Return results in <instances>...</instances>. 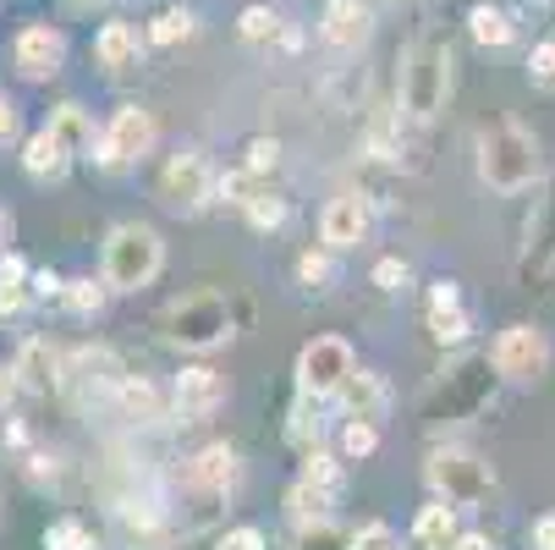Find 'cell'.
Instances as JSON below:
<instances>
[{
  "label": "cell",
  "mask_w": 555,
  "mask_h": 550,
  "mask_svg": "<svg viewBox=\"0 0 555 550\" xmlns=\"http://www.w3.org/2000/svg\"><path fill=\"white\" fill-rule=\"evenodd\" d=\"M479 177L495 193H522L539 182V138L517 121H495L479 132Z\"/></svg>",
  "instance_id": "1"
},
{
  "label": "cell",
  "mask_w": 555,
  "mask_h": 550,
  "mask_svg": "<svg viewBox=\"0 0 555 550\" xmlns=\"http://www.w3.org/2000/svg\"><path fill=\"white\" fill-rule=\"evenodd\" d=\"M451 94V44L446 39H418L408 66H402V111L413 121H435Z\"/></svg>",
  "instance_id": "2"
},
{
  "label": "cell",
  "mask_w": 555,
  "mask_h": 550,
  "mask_svg": "<svg viewBox=\"0 0 555 550\" xmlns=\"http://www.w3.org/2000/svg\"><path fill=\"white\" fill-rule=\"evenodd\" d=\"M166 265V243H160V231L154 226H116L111 231V243H105V286L111 292H138L149 286L154 276H160Z\"/></svg>",
  "instance_id": "3"
},
{
  "label": "cell",
  "mask_w": 555,
  "mask_h": 550,
  "mask_svg": "<svg viewBox=\"0 0 555 550\" xmlns=\"http://www.w3.org/2000/svg\"><path fill=\"white\" fill-rule=\"evenodd\" d=\"M160 336L188 347V353H209L231 336V303L220 292H193L160 314Z\"/></svg>",
  "instance_id": "4"
},
{
  "label": "cell",
  "mask_w": 555,
  "mask_h": 550,
  "mask_svg": "<svg viewBox=\"0 0 555 550\" xmlns=\"http://www.w3.org/2000/svg\"><path fill=\"white\" fill-rule=\"evenodd\" d=\"M424 474H429L435 496L451 501V507H479V501H490V490H495L490 462H479L473 451H456V446L429 451V468H424Z\"/></svg>",
  "instance_id": "5"
},
{
  "label": "cell",
  "mask_w": 555,
  "mask_h": 550,
  "mask_svg": "<svg viewBox=\"0 0 555 550\" xmlns=\"http://www.w3.org/2000/svg\"><path fill=\"white\" fill-rule=\"evenodd\" d=\"M297 380H302V397H336L352 380V347L341 336H313L297 358Z\"/></svg>",
  "instance_id": "6"
},
{
  "label": "cell",
  "mask_w": 555,
  "mask_h": 550,
  "mask_svg": "<svg viewBox=\"0 0 555 550\" xmlns=\"http://www.w3.org/2000/svg\"><path fill=\"white\" fill-rule=\"evenodd\" d=\"M121 363H116V353L111 347H83V353H72L66 363H61V391H72V402H100L105 391H121Z\"/></svg>",
  "instance_id": "7"
},
{
  "label": "cell",
  "mask_w": 555,
  "mask_h": 550,
  "mask_svg": "<svg viewBox=\"0 0 555 550\" xmlns=\"http://www.w3.org/2000/svg\"><path fill=\"white\" fill-rule=\"evenodd\" d=\"M154 116L143 111V105H121L116 116H111V127L100 132V161L105 166H132V161H143V154L154 149Z\"/></svg>",
  "instance_id": "8"
},
{
  "label": "cell",
  "mask_w": 555,
  "mask_h": 550,
  "mask_svg": "<svg viewBox=\"0 0 555 550\" xmlns=\"http://www.w3.org/2000/svg\"><path fill=\"white\" fill-rule=\"evenodd\" d=\"M209 188H215V177H209V161H204L198 149L171 154L166 171H160V199H166L171 209H182V215L204 209V204H209Z\"/></svg>",
  "instance_id": "9"
},
{
  "label": "cell",
  "mask_w": 555,
  "mask_h": 550,
  "mask_svg": "<svg viewBox=\"0 0 555 550\" xmlns=\"http://www.w3.org/2000/svg\"><path fill=\"white\" fill-rule=\"evenodd\" d=\"M544 369H550V342H544L539 325H512V331L495 342V374L528 385V380H539Z\"/></svg>",
  "instance_id": "10"
},
{
  "label": "cell",
  "mask_w": 555,
  "mask_h": 550,
  "mask_svg": "<svg viewBox=\"0 0 555 550\" xmlns=\"http://www.w3.org/2000/svg\"><path fill=\"white\" fill-rule=\"evenodd\" d=\"M490 358H467V363H456V369H446V380H440V391L435 397L446 402V419H467V413H479L485 402H490Z\"/></svg>",
  "instance_id": "11"
},
{
  "label": "cell",
  "mask_w": 555,
  "mask_h": 550,
  "mask_svg": "<svg viewBox=\"0 0 555 550\" xmlns=\"http://www.w3.org/2000/svg\"><path fill=\"white\" fill-rule=\"evenodd\" d=\"M171 402H177V413H182L188 424L209 419V413L225 402V374H215L209 363L182 369V374H177V385H171Z\"/></svg>",
  "instance_id": "12"
},
{
  "label": "cell",
  "mask_w": 555,
  "mask_h": 550,
  "mask_svg": "<svg viewBox=\"0 0 555 550\" xmlns=\"http://www.w3.org/2000/svg\"><path fill=\"white\" fill-rule=\"evenodd\" d=\"M12 55H17L23 77H34V84H39V77H55V72H61V61H66V34L50 28V23H28V28L17 34Z\"/></svg>",
  "instance_id": "13"
},
{
  "label": "cell",
  "mask_w": 555,
  "mask_h": 550,
  "mask_svg": "<svg viewBox=\"0 0 555 550\" xmlns=\"http://www.w3.org/2000/svg\"><path fill=\"white\" fill-rule=\"evenodd\" d=\"M320 231H325L331 248H358V243L369 238V199H363V193L331 199L325 215H320Z\"/></svg>",
  "instance_id": "14"
},
{
  "label": "cell",
  "mask_w": 555,
  "mask_h": 550,
  "mask_svg": "<svg viewBox=\"0 0 555 550\" xmlns=\"http://www.w3.org/2000/svg\"><path fill=\"white\" fill-rule=\"evenodd\" d=\"M424 325H429V336H435L440 347H456V342H467L473 320H467L462 292H456L451 281H440V286L429 292V303H424Z\"/></svg>",
  "instance_id": "15"
},
{
  "label": "cell",
  "mask_w": 555,
  "mask_h": 550,
  "mask_svg": "<svg viewBox=\"0 0 555 550\" xmlns=\"http://www.w3.org/2000/svg\"><path fill=\"white\" fill-rule=\"evenodd\" d=\"M522 276H528V281H544V276H555V188H550V199H544V204L528 215Z\"/></svg>",
  "instance_id": "16"
},
{
  "label": "cell",
  "mask_w": 555,
  "mask_h": 550,
  "mask_svg": "<svg viewBox=\"0 0 555 550\" xmlns=\"http://www.w3.org/2000/svg\"><path fill=\"white\" fill-rule=\"evenodd\" d=\"M236 479H243V462H236L231 446H204L188 462V485L204 496H225V490H236Z\"/></svg>",
  "instance_id": "17"
},
{
  "label": "cell",
  "mask_w": 555,
  "mask_h": 550,
  "mask_svg": "<svg viewBox=\"0 0 555 550\" xmlns=\"http://www.w3.org/2000/svg\"><path fill=\"white\" fill-rule=\"evenodd\" d=\"M374 34V12L369 0H325V39L336 50H358Z\"/></svg>",
  "instance_id": "18"
},
{
  "label": "cell",
  "mask_w": 555,
  "mask_h": 550,
  "mask_svg": "<svg viewBox=\"0 0 555 550\" xmlns=\"http://www.w3.org/2000/svg\"><path fill=\"white\" fill-rule=\"evenodd\" d=\"M61 353L50 347V342H23V353H17V363H12V374H17V385L23 391H39V397H44V391H55L61 385Z\"/></svg>",
  "instance_id": "19"
},
{
  "label": "cell",
  "mask_w": 555,
  "mask_h": 550,
  "mask_svg": "<svg viewBox=\"0 0 555 550\" xmlns=\"http://www.w3.org/2000/svg\"><path fill=\"white\" fill-rule=\"evenodd\" d=\"M66 166H72V154H66V143H61L50 127H39V132L23 143V171H28L34 182H61Z\"/></svg>",
  "instance_id": "20"
},
{
  "label": "cell",
  "mask_w": 555,
  "mask_h": 550,
  "mask_svg": "<svg viewBox=\"0 0 555 550\" xmlns=\"http://www.w3.org/2000/svg\"><path fill=\"white\" fill-rule=\"evenodd\" d=\"M94 55L105 72H132L138 66V28L132 23H105L94 39Z\"/></svg>",
  "instance_id": "21"
},
{
  "label": "cell",
  "mask_w": 555,
  "mask_h": 550,
  "mask_svg": "<svg viewBox=\"0 0 555 550\" xmlns=\"http://www.w3.org/2000/svg\"><path fill=\"white\" fill-rule=\"evenodd\" d=\"M336 397L347 402V419L379 424V413H385V385H379V374H358V369H352V380L336 391Z\"/></svg>",
  "instance_id": "22"
},
{
  "label": "cell",
  "mask_w": 555,
  "mask_h": 550,
  "mask_svg": "<svg viewBox=\"0 0 555 550\" xmlns=\"http://www.w3.org/2000/svg\"><path fill=\"white\" fill-rule=\"evenodd\" d=\"M413 539H418V550H446V545H456V507H451V501L424 507L418 523H413Z\"/></svg>",
  "instance_id": "23"
},
{
  "label": "cell",
  "mask_w": 555,
  "mask_h": 550,
  "mask_svg": "<svg viewBox=\"0 0 555 550\" xmlns=\"http://www.w3.org/2000/svg\"><path fill=\"white\" fill-rule=\"evenodd\" d=\"M50 132L66 143V154H89V149H94V116H89L83 105H61V111L50 116Z\"/></svg>",
  "instance_id": "24"
},
{
  "label": "cell",
  "mask_w": 555,
  "mask_h": 550,
  "mask_svg": "<svg viewBox=\"0 0 555 550\" xmlns=\"http://www.w3.org/2000/svg\"><path fill=\"white\" fill-rule=\"evenodd\" d=\"M331 496H336V490H320V485L297 479L292 496H286V507H292V517H297L302 528H308V523H331Z\"/></svg>",
  "instance_id": "25"
},
{
  "label": "cell",
  "mask_w": 555,
  "mask_h": 550,
  "mask_svg": "<svg viewBox=\"0 0 555 550\" xmlns=\"http://www.w3.org/2000/svg\"><path fill=\"white\" fill-rule=\"evenodd\" d=\"M467 23H473V39H479V44H512V34H517L501 7H473Z\"/></svg>",
  "instance_id": "26"
},
{
  "label": "cell",
  "mask_w": 555,
  "mask_h": 550,
  "mask_svg": "<svg viewBox=\"0 0 555 550\" xmlns=\"http://www.w3.org/2000/svg\"><path fill=\"white\" fill-rule=\"evenodd\" d=\"M215 188H220V199H225V204L248 209V204H254V199L264 193V177H259V171H248V166H236V171H225V177H220Z\"/></svg>",
  "instance_id": "27"
},
{
  "label": "cell",
  "mask_w": 555,
  "mask_h": 550,
  "mask_svg": "<svg viewBox=\"0 0 555 550\" xmlns=\"http://www.w3.org/2000/svg\"><path fill=\"white\" fill-rule=\"evenodd\" d=\"M116 402H121L127 419H154V413H160V397H154V385H149V380H121Z\"/></svg>",
  "instance_id": "28"
},
{
  "label": "cell",
  "mask_w": 555,
  "mask_h": 550,
  "mask_svg": "<svg viewBox=\"0 0 555 550\" xmlns=\"http://www.w3.org/2000/svg\"><path fill=\"white\" fill-rule=\"evenodd\" d=\"M149 39H154V44H182V39H193V12H182V7H166L160 17L149 23Z\"/></svg>",
  "instance_id": "29"
},
{
  "label": "cell",
  "mask_w": 555,
  "mask_h": 550,
  "mask_svg": "<svg viewBox=\"0 0 555 550\" xmlns=\"http://www.w3.org/2000/svg\"><path fill=\"white\" fill-rule=\"evenodd\" d=\"M243 39H248V44L286 39V34H281V12H270V7H248V12H243Z\"/></svg>",
  "instance_id": "30"
},
{
  "label": "cell",
  "mask_w": 555,
  "mask_h": 550,
  "mask_svg": "<svg viewBox=\"0 0 555 550\" xmlns=\"http://www.w3.org/2000/svg\"><path fill=\"white\" fill-rule=\"evenodd\" d=\"M44 550H100V539L83 528V523H50V534H44Z\"/></svg>",
  "instance_id": "31"
},
{
  "label": "cell",
  "mask_w": 555,
  "mask_h": 550,
  "mask_svg": "<svg viewBox=\"0 0 555 550\" xmlns=\"http://www.w3.org/2000/svg\"><path fill=\"white\" fill-rule=\"evenodd\" d=\"M292 550H352V534H341L336 523H308Z\"/></svg>",
  "instance_id": "32"
},
{
  "label": "cell",
  "mask_w": 555,
  "mask_h": 550,
  "mask_svg": "<svg viewBox=\"0 0 555 550\" xmlns=\"http://www.w3.org/2000/svg\"><path fill=\"white\" fill-rule=\"evenodd\" d=\"M105 292H111V286H94V281H66V292H61V297H66V308H72V314H100V308H105Z\"/></svg>",
  "instance_id": "33"
},
{
  "label": "cell",
  "mask_w": 555,
  "mask_h": 550,
  "mask_svg": "<svg viewBox=\"0 0 555 550\" xmlns=\"http://www.w3.org/2000/svg\"><path fill=\"white\" fill-rule=\"evenodd\" d=\"M374 446H379V424H369V419H352V424H347V435H341V451L358 462V457H374Z\"/></svg>",
  "instance_id": "34"
},
{
  "label": "cell",
  "mask_w": 555,
  "mask_h": 550,
  "mask_svg": "<svg viewBox=\"0 0 555 550\" xmlns=\"http://www.w3.org/2000/svg\"><path fill=\"white\" fill-rule=\"evenodd\" d=\"M302 479H308V485H320V490H336V485H341V468H336V457H325V451H308Z\"/></svg>",
  "instance_id": "35"
},
{
  "label": "cell",
  "mask_w": 555,
  "mask_h": 550,
  "mask_svg": "<svg viewBox=\"0 0 555 550\" xmlns=\"http://www.w3.org/2000/svg\"><path fill=\"white\" fill-rule=\"evenodd\" d=\"M528 77H533V89H550V94H555V39H550V44H533Z\"/></svg>",
  "instance_id": "36"
},
{
  "label": "cell",
  "mask_w": 555,
  "mask_h": 550,
  "mask_svg": "<svg viewBox=\"0 0 555 550\" xmlns=\"http://www.w3.org/2000/svg\"><path fill=\"white\" fill-rule=\"evenodd\" d=\"M275 161H281V143H275V138H254L243 166H248V171H259V177H270V171H275Z\"/></svg>",
  "instance_id": "37"
},
{
  "label": "cell",
  "mask_w": 555,
  "mask_h": 550,
  "mask_svg": "<svg viewBox=\"0 0 555 550\" xmlns=\"http://www.w3.org/2000/svg\"><path fill=\"white\" fill-rule=\"evenodd\" d=\"M248 220H254V226H281V220H286V204H281V199L264 188V193L248 204Z\"/></svg>",
  "instance_id": "38"
},
{
  "label": "cell",
  "mask_w": 555,
  "mask_h": 550,
  "mask_svg": "<svg viewBox=\"0 0 555 550\" xmlns=\"http://www.w3.org/2000/svg\"><path fill=\"white\" fill-rule=\"evenodd\" d=\"M352 550H396V534L385 523H369V528L352 534Z\"/></svg>",
  "instance_id": "39"
},
{
  "label": "cell",
  "mask_w": 555,
  "mask_h": 550,
  "mask_svg": "<svg viewBox=\"0 0 555 550\" xmlns=\"http://www.w3.org/2000/svg\"><path fill=\"white\" fill-rule=\"evenodd\" d=\"M297 276H302L308 286H325V281H331V259H325V254H302V259H297Z\"/></svg>",
  "instance_id": "40"
},
{
  "label": "cell",
  "mask_w": 555,
  "mask_h": 550,
  "mask_svg": "<svg viewBox=\"0 0 555 550\" xmlns=\"http://www.w3.org/2000/svg\"><path fill=\"white\" fill-rule=\"evenodd\" d=\"M374 281H379L385 292H402V286H408V265H402V259H379V265H374Z\"/></svg>",
  "instance_id": "41"
},
{
  "label": "cell",
  "mask_w": 555,
  "mask_h": 550,
  "mask_svg": "<svg viewBox=\"0 0 555 550\" xmlns=\"http://www.w3.org/2000/svg\"><path fill=\"white\" fill-rule=\"evenodd\" d=\"M215 550H264V534L259 528H231Z\"/></svg>",
  "instance_id": "42"
},
{
  "label": "cell",
  "mask_w": 555,
  "mask_h": 550,
  "mask_svg": "<svg viewBox=\"0 0 555 550\" xmlns=\"http://www.w3.org/2000/svg\"><path fill=\"white\" fill-rule=\"evenodd\" d=\"M23 303H28L23 281H0V314H23Z\"/></svg>",
  "instance_id": "43"
},
{
  "label": "cell",
  "mask_w": 555,
  "mask_h": 550,
  "mask_svg": "<svg viewBox=\"0 0 555 550\" xmlns=\"http://www.w3.org/2000/svg\"><path fill=\"white\" fill-rule=\"evenodd\" d=\"M34 270H28V259L23 254H0V281H28Z\"/></svg>",
  "instance_id": "44"
},
{
  "label": "cell",
  "mask_w": 555,
  "mask_h": 550,
  "mask_svg": "<svg viewBox=\"0 0 555 550\" xmlns=\"http://www.w3.org/2000/svg\"><path fill=\"white\" fill-rule=\"evenodd\" d=\"M28 281H34V292H39V297H55V292H66V281H61L55 270H34Z\"/></svg>",
  "instance_id": "45"
},
{
  "label": "cell",
  "mask_w": 555,
  "mask_h": 550,
  "mask_svg": "<svg viewBox=\"0 0 555 550\" xmlns=\"http://www.w3.org/2000/svg\"><path fill=\"white\" fill-rule=\"evenodd\" d=\"M533 550H555V517H539L533 523Z\"/></svg>",
  "instance_id": "46"
},
{
  "label": "cell",
  "mask_w": 555,
  "mask_h": 550,
  "mask_svg": "<svg viewBox=\"0 0 555 550\" xmlns=\"http://www.w3.org/2000/svg\"><path fill=\"white\" fill-rule=\"evenodd\" d=\"M12 132H17V105H12L7 94H0V143H7Z\"/></svg>",
  "instance_id": "47"
},
{
  "label": "cell",
  "mask_w": 555,
  "mask_h": 550,
  "mask_svg": "<svg viewBox=\"0 0 555 550\" xmlns=\"http://www.w3.org/2000/svg\"><path fill=\"white\" fill-rule=\"evenodd\" d=\"M12 397H17V374H12V369H0V413L12 408Z\"/></svg>",
  "instance_id": "48"
},
{
  "label": "cell",
  "mask_w": 555,
  "mask_h": 550,
  "mask_svg": "<svg viewBox=\"0 0 555 550\" xmlns=\"http://www.w3.org/2000/svg\"><path fill=\"white\" fill-rule=\"evenodd\" d=\"M451 550H495V545H490L485 534H456V545H451Z\"/></svg>",
  "instance_id": "49"
},
{
  "label": "cell",
  "mask_w": 555,
  "mask_h": 550,
  "mask_svg": "<svg viewBox=\"0 0 555 550\" xmlns=\"http://www.w3.org/2000/svg\"><path fill=\"white\" fill-rule=\"evenodd\" d=\"M7 231H12V220H7V209H0V248H7Z\"/></svg>",
  "instance_id": "50"
},
{
  "label": "cell",
  "mask_w": 555,
  "mask_h": 550,
  "mask_svg": "<svg viewBox=\"0 0 555 550\" xmlns=\"http://www.w3.org/2000/svg\"><path fill=\"white\" fill-rule=\"evenodd\" d=\"M77 7H89V0H77Z\"/></svg>",
  "instance_id": "51"
}]
</instances>
